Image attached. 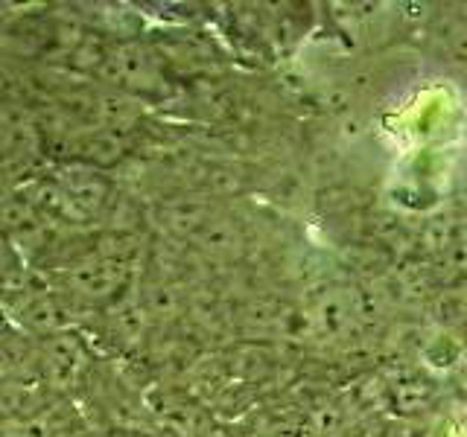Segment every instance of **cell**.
Here are the masks:
<instances>
[{
    "label": "cell",
    "instance_id": "1",
    "mask_svg": "<svg viewBox=\"0 0 467 437\" xmlns=\"http://www.w3.org/2000/svg\"><path fill=\"white\" fill-rule=\"evenodd\" d=\"M91 79L126 97H155L164 85L158 56L146 44L131 38H109Z\"/></svg>",
    "mask_w": 467,
    "mask_h": 437
},
{
    "label": "cell",
    "instance_id": "2",
    "mask_svg": "<svg viewBox=\"0 0 467 437\" xmlns=\"http://www.w3.org/2000/svg\"><path fill=\"white\" fill-rule=\"evenodd\" d=\"M131 266L109 257H85L62 271V291L88 306H109L123 298Z\"/></svg>",
    "mask_w": 467,
    "mask_h": 437
},
{
    "label": "cell",
    "instance_id": "3",
    "mask_svg": "<svg viewBox=\"0 0 467 437\" xmlns=\"http://www.w3.org/2000/svg\"><path fill=\"white\" fill-rule=\"evenodd\" d=\"M38 373L47 379L50 385H73L88 368V347L79 335L73 332H53L41 339L38 347Z\"/></svg>",
    "mask_w": 467,
    "mask_h": 437
}]
</instances>
